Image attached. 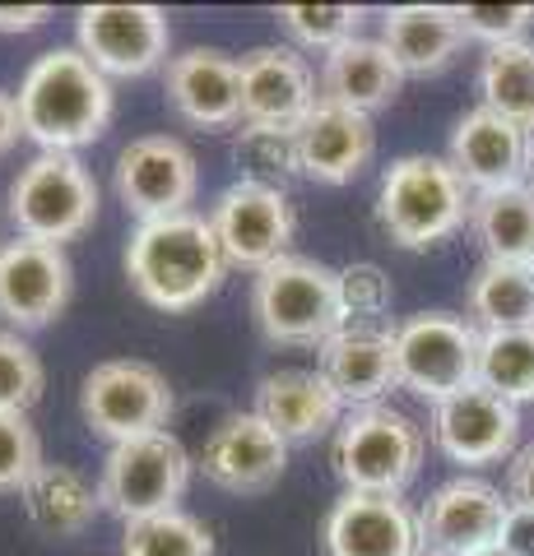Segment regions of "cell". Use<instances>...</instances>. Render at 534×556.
I'll use <instances>...</instances> for the list:
<instances>
[{
	"mask_svg": "<svg viewBox=\"0 0 534 556\" xmlns=\"http://www.w3.org/2000/svg\"><path fill=\"white\" fill-rule=\"evenodd\" d=\"M47 20H51L47 5H20V10L0 5V33H28V28H42Z\"/></svg>",
	"mask_w": 534,
	"mask_h": 556,
	"instance_id": "40",
	"label": "cell"
},
{
	"mask_svg": "<svg viewBox=\"0 0 534 556\" xmlns=\"http://www.w3.org/2000/svg\"><path fill=\"white\" fill-rule=\"evenodd\" d=\"M42 390H47L42 357L14 329H0V408L28 413L42 399Z\"/></svg>",
	"mask_w": 534,
	"mask_h": 556,
	"instance_id": "34",
	"label": "cell"
},
{
	"mask_svg": "<svg viewBox=\"0 0 534 556\" xmlns=\"http://www.w3.org/2000/svg\"><path fill=\"white\" fill-rule=\"evenodd\" d=\"M75 269L65 247L14 237L0 247V316L14 329H42L65 311Z\"/></svg>",
	"mask_w": 534,
	"mask_h": 556,
	"instance_id": "14",
	"label": "cell"
},
{
	"mask_svg": "<svg viewBox=\"0 0 534 556\" xmlns=\"http://www.w3.org/2000/svg\"><path fill=\"white\" fill-rule=\"evenodd\" d=\"M525 181L534 186V139H530V167H525Z\"/></svg>",
	"mask_w": 534,
	"mask_h": 556,
	"instance_id": "43",
	"label": "cell"
},
{
	"mask_svg": "<svg viewBox=\"0 0 534 556\" xmlns=\"http://www.w3.org/2000/svg\"><path fill=\"white\" fill-rule=\"evenodd\" d=\"M210 228L219 237V251L228 269H251L261 274L274 260L293 255V232H298V214L284 190L261 186V181H233L210 208Z\"/></svg>",
	"mask_w": 534,
	"mask_h": 556,
	"instance_id": "10",
	"label": "cell"
},
{
	"mask_svg": "<svg viewBox=\"0 0 534 556\" xmlns=\"http://www.w3.org/2000/svg\"><path fill=\"white\" fill-rule=\"evenodd\" d=\"M372 153H376V126L363 112L316 102L298 126V167L302 177H312L321 186H344L363 177Z\"/></svg>",
	"mask_w": 534,
	"mask_h": 556,
	"instance_id": "22",
	"label": "cell"
},
{
	"mask_svg": "<svg viewBox=\"0 0 534 556\" xmlns=\"http://www.w3.org/2000/svg\"><path fill=\"white\" fill-rule=\"evenodd\" d=\"M98 181L75 153H38L10 186V223L28 241L65 247L94 228Z\"/></svg>",
	"mask_w": 534,
	"mask_h": 556,
	"instance_id": "6",
	"label": "cell"
},
{
	"mask_svg": "<svg viewBox=\"0 0 534 556\" xmlns=\"http://www.w3.org/2000/svg\"><path fill=\"white\" fill-rule=\"evenodd\" d=\"M0 247H5V241H0Z\"/></svg>",
	"mask_w": 534,
	"mask_h": 556,
	"instance_id": "44",
	"label": "cell"
},
{
	"mask_svg": "<svg viewBox=\"0 0 534 556\" xmlns=\"http://www.w3.org/2000/svg\"><path fill=\"white\" fill-rule=\"evenodd\" d=\"M427 450V431L409 413L372 404L344 413L335 427L331 464L349 492L368 496H405V486L419 478Z\"/></svg>",
	"mask_w": 534,
	"mask_h": 556,
	"instance_id": "5",
	"label": "cell"
},
{
	"mask_svg": "<svg viewBox=\"0 0 534 556\" xmlns=\"http://www.w3.org/2000/svg\"><path fill=\"white\" fill-rule=\"evenodd\" d=\"M479 93L484 108L516 121L525 135L534 130V42L488 47L479 65Z\"/></svg>",
	"mask_w": 534,
	"mask_h": 556,
	"instance_id": "29",
	"label": "cell"
},
{
	"mask_svg": "<svg viewBox=\"0 0 534 556\" xmlns=\"http://www.w3.org/2000/svg\"><path fill=\"white\" fill-rule=\"evenodd\" d=\"M316 89H321V102H335V108L372 116L400 98L405 70L395 65V56L386 51L382 38H349L344 47L325 51Z\"/></svg>",
	"mask_w": 534,
	"mask_h": 556,
	"instance_id": "23",
	"label": "cell"
},
{
	"mask_svg": "<svg viewBox=\"0 0 534 556\" xmlns=\"http://www.w3.org/2000/svg\"><path fill=\"white\" fill-rule=\"evenodd\" d=\"M163 93H167V108L186 126H200V130L243 126V75H237V56H228L219 47H191L182 56H172L163 70Z\"/></svg>",
	"mask_w": 534,
	"mask_h": 556,
	"instance_id": "19",
	"label": "cell"
},
{
	"mask_svg": "<svg viewBox=\"0 0 534 556\" xmlns=\"http://www.w3.org/2000/svg\"><path fill=\"white\" fill-rule=\"evenodd\" d=\"M42 459V441L33 431L28 413H5L0 408V492H24L28 478L38 473Z\"/></svg>",
	"mask_w": 534,
	"mask_h": 556,
	"instance_id": "36",
	"label": "cell"
},
{
	"mask_svg": "<svg viewBox=\"0 0 534 556\" xmlns=\"http://www.w3.org/2000/svg\"><path fill=\"white\" fill-rule=\"evenodd\" d=\"M237 163L247 167V181L284 190L288 177H302V167H298V130L243 126L237 130Z\"/></svg>",
	"mask_w": 534,
	"mask_h": 556,
	"instance_id": "32",
	"label": "cell"
},
{
	"mask_svg": "<svg viewBox=\"0 0 534 556\" xmlns=\"http://www.w3.org/2000/svg\"><path fill=\"white\" fill-rule=\"evenodd\" d=\"M456 20L464 38L507 47V42H525V28L534 24V5H456Z\"/></svg>",
	"mask_w": 534,
	"mask_h": 556,
	"instance_id": "37",
	"label": "cell"
},
{
	"mask_svg": "<svg viewBox=\"0 0 534 556\" xmlns=\"http://www.w3.org/2000/svg\"><path fill=\"white\" fill-rule=\"evenodd\" d=\"M464 311L479 334H507V329H534V269L484 260L464 292Z\"/></svg>",
	"mask_w": 534,
	"mask_h": 556,
	"instance_id": "28",
	"label": "cell"
},
{
	"mask_svg": "<svg viewBox=\"0 0 534 556\" xmlns=\"http://www.w3.org/2000/svg\"><path fill=\"white\" fill-rule=\"evenodd\" d=\"M390 274L372 260H353L339 269V306H344V325H376L390 311Z\"/></svg>",
	"mask_w": 534,
	"mask_h": 556,
	"instance_id": "35",
	"label": "cell"
},
{
	"mask_svg": "<svg viewBox=\"0 0 534 556\" xmlns=\"http://www.w3.org/2000/svg\"><path fill=\"white\" fill-rule=\"evenodd\" d=\"M79 51L108 79H140L167 61V14L159 5H84L75 14Z\"/></svg>",
	"mask_w": 534,
	"mask_h": 556,
	"instance_id": "13",
	"label": "cell"
},
{
	"mask_svg": "<svg viewBox=\"0 0 534 556\" xmlns=\"http://www.w3.org/2000/svg\"><path fill=\"white\" fill-rule=\"evenodd\" d=\"M474 190L460 181V172L433 159V153H409L395 159L382 177V195H376V223L386 237L405 251L437 247L451 232L470 223Z\"/></svg>",
	"mask_w": 534,
	"mask_h": 556,
	"instance_id": "3",
	"label": "cell"
},
{
	"mask_svg": "<svg viewBox=\"0 0 534 556\" xmlns=\"http://www.w3.org/2000/svg\"><path fill=\"white\" fill-rule=\"evenodd\" d=\"M446 163L460 172V181L484 195V190L521 186L530 167V135L516 121L497 116L493 108H479L470 116H460V126L451 130V153Z\"/></svg>",
	"mask_w": 534,
	"mask_h": 556,
	"instance_id": "21",
	"label": "cell"
},
{
	"mask_svg": "<svg viewBox=\"0 0 534 556\" xmlns=\"http://www.w3.org/2000/svg\"><path fill=\"white\" fill-rule=\"evenodd\" d=\"M122 556H214V533L186 510L149 515L126 525Z\"/></svg>",
	"mask_w": 534,
	"mask_h": 556,
	"instance_id": "31",
	"label": "cell"
},
{
	"mask_svg": "<svg viewBox=\"0 0 534 556\" xmlns=\"http://www.w3.org/2000/svg\"><path fill=\"white\" fill-rule=\"evenodd\" d=\"M479 386L502 394L507 404L534 399V329H507V334L479 339Z\"/></svg>",
	"mask_w": 534,
	"mask_h": 556,
	"instance_id": "30",
	"label": "cell"
},
{
	"mask_svg": "<svg viewBox=\"0 0 534 556\" xmlns=\"http://www.w3.org/2000/svg\"><path fill=\"white\" fill-rule=\"evenodd\" d=\"M433 437L442 445V455L464 468H484L516 455V437H521V408L507 404L502 394L474 386H464L456 394H446L433 408Z\"/></svg>",
	"mask_w": 534,
	"mask_h": 556,
	"instance_id": "15",
	"label": "cell"
},
{
	"mask_svg": "<svg viewBox=\"0 0 534 556\" xmlns=\"http://www.w3.org/2000/svg\"><path fill=\"white\" fill-rule=\"evenodd\" d=\"M530 269H534V265H530Z\"/></svg>",
	"mask_w": 534,
	"mask_h": 556,
	"instance_id": "45",
	"label": "cell"
},
{
	"mask_svg": "<svg viewBox=\"0 0 534 556\" xmlns=\"http://www.w3.org/2000/svg\"><path fill=\"white\" fill-rule=\"evenodd\" d=\"M256 417L265 427H274L284 441H316L331 427L344 422V404L339 394L325 386L321 371H270L261 386H256Z\"/></svg>",
	"mask_w": 534,
	"mask_h": 556,
	"instance_id": "24",
	"label": "cell"
},
{
	"mask_svg": "<svg viewBox=\"0 0 534 556\" xmlns=\"http://www.w3.org/2000/svg\"><path fill=\"white\" fill-rule=\"evenodd\" d=\"M511 519V501L484 478L442 482L419 510L423 556H474L502 543Z\"/></svg>",
	"mask_w": 534,
	"mask_h": 556,
	"instance_id": "12",
	"label": "cell"
},
{
	"mask_svg": "<svg viewBox=\"0 0 534 556\" xmlns=\"http://www.w3.org/2000/svg\"><path fill=\"white\" fill-rule=\"evenodd\" d=\"M316 371L339 394L344 408H372L382 394L400 386V357H395V329L382 325H339L316 348Z\"/></svg>",
	"mask_w": 534,
	"mask_h": 556,
	"instance_id": "18",
	"label": "cell"
},
{
	"mask_svg": "<svg viewBox=\"0 0 534 556\" xmlns=\"http://www.w3.org/2000/svg\"><path fill=\"white\" fill-rule=\"evenodd\" d=\"M502 547H511L516 556H534V510H511Z\"/></svg>",
	"mask_w": 534,
	"mask_h": 556,
	"instance_id": "39",
	"label": "cell"
},
{
	"mask_svg": "<svg viewBox=\"0 0 534 556\" xmlns=\"http://www.w3.org/2000/svg\"><path fill=\"white\" fill-rule=\"evenodd\" d=\"M112 181L126 214L153 223L172 214H191V200L200 190V167H196V153L177 135H140L116 153Z\"/></svg>",
	"mask_w": 534,
	"mask_h": 556,
	"instance_id": "11",
	"label": "cell"
},
{
	"mask_svg": "<svg viewBox=\"0 0 534 556\" xmlns=\"http://www.w3.org/2000/svg\"><path fill=\"white\" fill-rule=\"evenodd\" d=\"M251 320L270 343L321 348L344 325L339 269L307 255H284L251 278Z\"/></svg>",
	"mask_w": 534,
	"mask_h": 556,
	"instance_id": "4",
	"label": "cell"
},
{
	"mask_svg": "<svg viewBox=\"0 0 534 556\" xmlns=\"http://www.w3.org/2000/svg\"><path fill=\"white\" fill-rule=\"evenodd\" d=\"M20 496H24L28 525L47 538H75L89 529L102 510L98 486L71 464H42Z\"/></svg>",
	"mask_w": 534,
	"mask_h": 556,
	"instance_id": "26",
	"label": "cell"
},
{
	"mask_svg": "<svg viewBox=\"0 0 534 556\" xmlns=\"http://www.w3.org/2000/svg\"><path fill=\"white\" fill-rule=\"evenodd\" d=\"M186 482H191V455L177 437L153 431V437L112 445V455L102 459L98 496L102 510H112L122 525H135V519L177 510Z\"/></svg>",
	"mask_w": 534,
	"mask_h": 556,
	"instance_id": "7",
	"label": "cell"
},
{
	"mask_svg": "<svg viewBox=\"0 0 534 556\" xmlns=\"http://www.w3.org/2000/svg\"><path fill=\"white\" fill-rule=\"evenodd\" d=\"M228 260L219 251L210 218L172 214L140 223L126 247V278L149 306L159 311H191L214 298Z\"/></svg>",
	"mask_w": 534,
	"mask_h": 556,
	"instance_id": "2",
	"label": "cell"
},
{
	"mask_svg": "<svg viewBox=\"0 0 534 556\" xmlns=\"http://www.w3.org/2000/svg\"><path fill=\"white\" fill-rule=\"evenodd\" d=\"M288 468V441L274 427H265L256 413H233L210 431L200 450V473L219 492L233 496H261Z\"/></svg>",
	"mask_w": 534,
	"mask_h": 556,
	"instance_id": "16",
	"label": "cell"
},
{
	"mask_svg": "<svg viewBox=\"0 0 534 556\" xmlns=\"http://www.w3.org/2000/svg\"><path fill=\"white\" fill-rule=\"evenodd\" d=\"M470 232L484 260L497 265H534V186H502L474 195Z\"/></svg>",
	"mask_w": 534,
	"mask_h": 556,
	"instance_id": "27",
	"label": "cell"
},
{
	"mask_svg": "<svg viewBox=\"0 0 534 556\" xmlns=\"http://www.w3.org/2000/svg\"><path fill=\"white\" fill-rule=\"evenodd\" d=\"M507 501L511 510H534V445H521L507 464Z\"/></svg>",
	"mask_w": 534,
	"mask_h": 556,
	"instance_id": "38",
	"label": "cell"
},
{
	"mask_svg": "<svg viewBox=\"0 0 534 556\" xmlns=\"http://www.w3.org/2000/svg\"><path fill=\"white\" fill-rule=\"evenodd\" d=\"M325 556H423L419 515L405 496L344 492L325 519Z\"/></svg>",
	"mask_w": 534,
	"mask_h": 556,
	"instance_id": "20",
	"label": "cell"
},
{
	"mask_svg": "<svg viewBox=\"0 0 534 556\" xmlns=\"http://www.w3.org/2000/svg\"><path fill=\"white\" fill-rule=\"evenodd\" d=\"M237 75H243V126L298 130L321 102L312 65L293 47H251L237 61Z\"/></svg>",
	"mask_w": 534,
	"mask_h": 556,
	"instance_id": "17",
	"label": "cell"
},
{
	"mask_svg": "<svg viewBox=\"0 0 534 556\" xmlns=\"http://www.w3.org/2000/svg\"><path fill=\"white\" fill-rule=\"evenodd\" d=\"M479 329L451 311H419L395 325V357H400V386L419 399L442 404L479 380Z\"/></svg>",
	"mask_w": 534,
	"mask_h": 556,
	"instance_id": "9",
	"label": "cell"
},
{
	"mask_svg": "<svg viewBox=\"0 0 534 556\" xmlns=\"http://www.w3.org/2000/svg\"><path fill=\"white\" fill-rule=\"evenodd\" d=\"M274 20L298 47L312 51H335L349 38H358V24H363V10L358 5H280Z\"/></svg>",
	"mask_w": 534,
	"mask_h": 556,
	"instance_id": "33",
	"label": "cell"
},
{
	"mask_svg": "<svg viewBox=\"0 0 534 556\" xmlns=\"http://www.w3.org/2000/svg\"><path fill=\"white\" fill-rule=\"evenodd\" d=\"M382 42L405 70V79H427L460 56L464 28L456 20V5H395L382 20Z\"/></svg>",
	"mask_w": 534,
	"mask_h": 556,
	"instance_id": "25",
	"label": "cell"
},
{
	"mask_svg": "<svg viewBox=\"0 0 534 556\" xmlns=\"http://www.w3.org/2000/svg\"><path fill=\"white\" fill-rule=\"evenodd\" d=\"M20 126L42 153H75L112 126V79L79 47L42 51L20 84Z\"/></svg>",
	"mask_w": 534,
	"mask_h": 556,
	"instance_id": "1",
	"label": "cell"
},
{
	"mask_svg": "<svg viewBox=\"0 0 534 556\" xmlns=\"http://www.w3.org/2000/svg\"><path fill=\"white\" fill-rule=\"evenodd\" d=\"M474 556H516L511 547H502V543H497V547H488V552H474Z\"/></svg>",
	"mask_w": 534,
	"mask_h": 556,
	"instance_id": "42",
	"label": "cell"
},
{
	"mask_svg": "<svg viewBox=\"0 0 534 556\" xmlns=\"http://www.w3.org/2000/svg\"><path fill=\"white\" fill-rule=\"evenodd\" d=\"M20 135H24V126H20V102L0 89V159H5V153L20 144Z\"/></svg>",
	"mask_w": 534,
	"mask_h": 556,
	"instance_id": "41",
	"label": "cell"
},
{
	"mask_svg": "<svg viewBox=\"0 0 534 556\" xmlns=\"http://www.w3.org/2000/svg\"><path fill=\"white\" fill-rule=\"evenodd\" d=\"M79 413L94 437H102V441H112V445L140 441V437H153V431L167 427L172 386L149 362H135V357L98 362V367L84 376Z\"/></svg>",
	"mask_w": 534,
	"mask_h": 556,
	"instance_id": "8",
	"label": "cell"
}]
</instances>
